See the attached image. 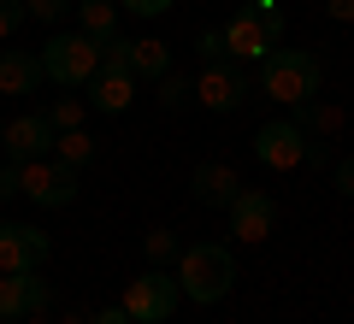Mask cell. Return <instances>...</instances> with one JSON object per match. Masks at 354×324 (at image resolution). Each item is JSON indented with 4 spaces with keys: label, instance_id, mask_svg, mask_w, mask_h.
<instances>
[{
    "label": "cell",
    "instance_id": "1",
    "mask_svg": "<svg viewBox=\"0 0 354 324\" xmlns=\"http://www.w3.org/2000/svg\"><path fill=\"white\" fill-rule=\"evenodd\" d=\"M177 283H183V301L195 307H213L236 289V254L225 242H189L183 260H177Z\"/></svg>",
    "mask_w": 354,
    "mask_h": 324
},
{
    "label": "cell",
    "instance_id": "2",
    "mask_svg": "<svg viewBox=\"0 0 354 324\" xmlns=\"http://www.w3.org/2000/svg\"><path fill=\"white\" fill-rule=\"evenodd\" d=\"M260 88L272 100H283V106H301V100H313L325 88V59L307 48H272L260 59Z\"/></svg>",
    "mask_w": 354,
    "mask_h": 324
},
{
    "label": "cell",
    "instance_id": "3",
    "mask_svg": "<svg viewBox=\"0 0 354 324\" xmlns=\"http://www.w3.org/2000/svg\"><path fill=\"white\" fill-rule=\"evenodd\" d=\"M254 160L272 171H295V165H330V142H313L295 118H272L254 130Z\"/></svg>",
    "mask_w": 354,
    "mask_h": 324
},
{
    "label": "cell",
    "instance_id": "4",
    "mask_svg": "<svg viewBox=\"0 0 354 324\" xmlns=\"http://www.w3.org/2000/svg\"><path fill=\"white\" fill-rule=\"evenodd\" d=\"M41 71L59 88H83L88 77L101 71V41H88L83 30H53L48 48H41Z\"/></svg>",
    "mask_w": 354,
    "mask_h": 324
},
{
    "label": "cell",
    "instance_id": "5",
    "mask_svg": "<svg viewBox=\"0 0 354 324\" xmlns=\"http://www.w3.org/2000/svg\"><path fill=\"white\" fill-rule=\"evenodd\" d=\"M177 295H183L177 271L148 265L142 277H130V289H124V301H118V307L130 312V324H165V318L177 312Z\"/></svg>",
    "mask_w": 354,
    "mask_h": 324
},
{
    "label": "cell",
    "instance_id": "6",
    "mask_svg": "<svg viewBox=\"0 0 354 324\" xmlns=\"http://www.w3.org/2000/svg\"><path fill=\"white\" fill-rule=\"evenodd\" d=\"M18 189H24L36 207H71L77 200V171L65 160H53V153H41V160L18 165Z\"/></svg>",
    "mask_w": 354,
    "mask_h": 324
},
{
    "label": "cell",
    "instance_id": "7",
    "mask_svg": "<svg viewBox=\"0 0 354 324\" xmlns=\"http://www.w3.org/2000/svg\"><path fill=\"white\" fill-rule=\"evenodd\" d=\"M195 100H201L207 113H236L242 100H248V71L242 59H218L195 77Z\"/></svg>",
    "mask_w": 354,
    "mask_h": 324
},
{
    "label": "cell",
    "instance_id": "8",
    "mask_svg": "<svg viewBox=\"0 0 354 324\" xmlns=\"http://www.w3.org/2000/svg\"><path fill=\"white\" fill-rule=\"evenodd\" d=\"M48 254H53L48 230H36V225H0V277H6V271H41Z\"/></svg>",
    "mask_w": 354,
    "mask_h": 324
},
{
    "label": "cell",
    "instance_id": "9",
    "mask_svg": "<svg viewBox=\"0 0 354 324\" xmlns=\"http://www.w3.org/2000/svg\"><path fill=\"white\" fill-rule=\"evenodd\" d=\"M272 225H278V200L266 195V189H242L230 200V236L236 242H266Z\"/></svg>",
    "mask_w": 354,
    "mask_h": 324
},
{
    "label": "cell",
    "instance_id": "10",
    "mask_svg": "<svg viewBox=\"0 0 354 324\" xmlns=\"http://www.w3.org/2000/svg\"><path fill=\"white\" fill-rule=\"evenodd\" d=\"M189 195L201 200V207H213V212H230V200L242 195V177L230 171L225 160H201L189 171Z\"/></svg>",
    "mask_w": 354,
    "mask_h": 324
},
{
    "label": "cell",
    "instance_id": "11",
    "mask_svg": "<svg viewBox=\"0 0 354 324\" xmlns=\"http://www.w3.org/2000/svg\"><path fill=\"white\" fill-rule=\"evenodd\" d=\"M53 136H59V130L48 124V113H24V118H12V124H6V142H0V148L12 153L18 165H24V160H41V153H53Z\"/></svg>",
    "mask_w": 354,
    "mask_h": 324
},
{
    "label": "cell",
    "instance_id": "12",
    "mask_svg": "<svg viewBox=\"0 0 354 324\" xmlns=\"http://www.w3.org/2000/svg\"><path fill=\"white\" fill-rule=\"evenodd\" d=\"M36 83H48L36 48H0V95H36Z\"/></svg>",
    "mask_w": 354,
    "mask_h": 324
},
{
    "label": "cell",
    "instance_id": "13",
    "mask_svg": "<svg viewBox=\"0 0 354 324\" xmlns=\"http://www.w3.org/2000/svg\"><path fill=\"white\" fill-rule=\"evenodd\" d=\"M130 95H136V77H130V71H95L83 83V100L95 106V113H106V118L130 113Z\"/></svg>",
    "mask_w": 354,
    "mask_h": 324
},
{
    "label": "cell",
    "instance_id": "14",
    "mask_svg": "<svg viewBox=\"0 0 354 324\" xmlns=\"http://www.w3.org/2000/svg\"><path fill=\"white\" fill-rule=\"evenodd\" d=\"M36 312V271H6L0 277V324H24Z\"/></svg>",
    "mask_w": 354,
    "mask_h": 324
},
{
    "label": "cell",
    "instance_id": "15",
    "mask_svg": "<svg viewBox=\"0 0 354 324\" xmlns=\"http://www.w3.org/2000/svg\"><path fill=\"white\" fill-rule=\"evenodd\" d=\"M225 41H230V59H266V53L278 48V41L266 36L248 12H230V18H225Z\"/></svg>",
    "mask_w": 354,
    "mask_h": 324
},
{
    "label": "cell",
    "instance_id": "16",
    "mask_svg": "<svg viewBox=\"0 0 354 324\" xmlns=\"http://www.w3.org/2000/svg\"><path fill=\"white\" fill-rule=\"evenodd\" d=\"M77 30L88 41H113L118 36V0H77Z\"/></svg>",
    "mask_w": 354,
    "mask_h": 324
},
{
    "label": "cell",
    "instance_id": "17",
    "mask_svg": "<svg viewBox=\"0 0 354 324\" xmlns=\"http://www.w3.org/2000/svg\"><path fill=\"white\" fill-rule=\"evenodd\" d=\"M295 124H301L313 142H337V136H342V106H325V100L313 95V100L295 106Z\"/></svg>",
    "mask_w": 354,
    "mask_h": 324
},
{
    "label": "cell",
    "instance_id": "18",
    "mask_svg": "<svg viewBox=\"0 0 354 324\" xmlns=\"http://www.w3.org/2000/svg\"><path fill=\"white\" fill-rule=\"evenodd\" d=\"M130 71H136L142 83H160V77L171 71V48H165L160 36H142V41H130Z\"/></svg>",
    "mask_w": 354,
    "mask_h": 324
},
{
    "label": "cell",
    "instance_id": "19",
    "mask_svg": "<svg viewBox=\"0 0 354 324\" xmlns=\"http://www.w3.org/2000/svg\"><path fill=\"white\" fill-rule=\"evenodd\" d=\"M53 160H65L71 171L95 165V136H88V130H59V136H53Z\"/></svg>",
    "mask_w": 354,
    "mask_h": 324
},
{
    "label": "cell",
    "instance_id": "20",
    "mask_svg": "<svg viewBox=\"0 0 354 324\" xmlns=\"http://www.w3.org/2000/svg\"><path fill=\"white\" fill-rule=\"evenodd\" d=\"M142 254H148V265H177V260H183V248H177V230L153 225L148 236H142Z\"/></svg>",
    "mask_w": 354,
    "mask_h": 324
},
{
    "label": "cell",
    "instance_id": "21",
    "mask_svg": "<svg viewBox=\"0 0 354 324\" xmlns=\"http://www.w3.org/2000/svg\"><path fill=\"white\" fill-rule=\"evenodd\" d=\"M153 88H160V106H165V113H183V106L195 100V77H183V71H165Z\"/></svg>",
    "mask_w": 354,
    "mask_h": 324
},
{
    "label": "cell",
    "instance_id": "22",
    "mask_svg": "<svg viewBox=\"0 0 354 324\" xmlns=\"http://www.w3.org/2000/svg\"><path fill=\"white\" fill-rule=\"evenodd\" d=\"M83 106H88L83 95H59V100L48 106V124H53V130H83Z\"/></svg>",
    "mask_w": 354,
    "mask_h": 324
},
{
    "label": "cell",
    "instance_id": "23",
    "mask_svg": "<svg viewBox=\"0 0 354 324\" xmlns=\"http://www.w3.org/2000/svg\"><path fill=\"white\" fill-rule=\"evenodd\" d=\"M242 12H248V18H254V24H260L272 41H283V6H278V0H248Z\"/></svg>",
    "mask_w": 354,
    "mask_h": 324
},
{
    "label": "cell",
    "instance_id": "24",
    "mask_svg": "<svg viewBox=\"0 0 354 324\" xmlns=\"http://www.w3.org/2000/svg\"><path fill=\"white\" fill-rule=\"evenodd\" d=\"M195 53H201V65L230 59V41H225V30H201V36H195Z\"/></svg>",
    "mask_w": 354,
    "mask_h": 324
},
{
    "label": "cell",
    "instance_id": "25",
    "mask_svg": "<svg viewBox=\"0 0 354 324\" xmlns=\"http://www.w3.org/2000/svg\"><path fill=\"white\" fill-rule=\"evenodd\" d=\"M30 18V0H0V41H12Z\"/></svg>",
    "mask_w": 354,
    "mask_h": 324
},
{
    "label": "cell",
    "instance_id": "26",
    "mask_svg": "<svg viewBox=\"0 0 354 324\" xmlns=\"http://www.w3.org/2000/svg\"><path fill=\"white\" fill-rule=\"evenodd\" d=\"M77 12V0H30V18L36 24H65Z\"/></svg>",
    "mask_w": 354,
    "mask_h": 324
},
{
    "label": "cell",
    "instance_id": "27",
    "mask_svg": "<svg viewBox=\"0 0 354 324\" xmlns=\"http://www.w3.org/2000/svg\"><path fill=\"white\" fill-rule=\"evenodd\" d=\"M101 71H130V36L101 41ZM130 77H136V71H130Z\"/></svg>",
    "mask_w": 354,
    "mask_h": 324
},
{
    "label": "cell",
    "instance_id": "28",
    "mask_svg": "<svg viewBox=\"0 0 354 324\" xmlns=\"http://www.w3.org/2000/svg\"><path fill=\"white\" fill-rule=\"evenodd\" d=\"M330 189H337L342 200H354V153H342V160H330Z\"/></svg>",
    "mask_w": 354,
    "mask_h": 324
},
{
    "label": "cell",
    "instance_id": "29",
    "mask_svg": "<svg viewBox=\"0 0 354 324\" xmlns=\"http://www.w3.org/2000/svg\"><path fill=\"white\" fill-rule=\"evenodd\" d=\"M130 18H160V12H171V0H118Z\"/></svg>",
    "mask_w": 354,
    "mask_h": 324
},
{
    "label": "cell",
    "instance_id": "30",
    "mask_svg": "<svg viewBox=\"0 0 354 324\" xmlns=\"http://www.w3.org/2000/svg\"><path fill=\"white\" fill-rule=\"evenodd\" d=\"M12 195H24V189H18V160H6L0 165V207H6Z\"/></svg>",
    "mask_w": 354,
    "mask_h": 324
},
{
    "label": "cell",
    "instance_id": "31",
    "mask_svg": "<svg viewBox=\"0 0 354 324\" xmlns=\"http://www.w3.org/2000/svg\"><path fill=\"white\" fill-rule=\"evenodd\" d=\"M325 12L337 18V24H354V0H325Z\"/></svg>",
    "mask_w": 354,
    "mask_h": 324
},
{
    "label": "cell",
    "instance_id": "32",
    "mask_svg": "<svg viewBox=\"0 0 354 324\" xmlns=\"http://www.w3.org/2000/svg\"><path fill=\"white\" fill-rule=\"evenodd\" d=\"M95 324H130V312L124 307H106V312H95Z\"/></svg>",
    "mask_w": 354,
    "mask_h": 324
},
{
    "label": "cell",
    "instance_id": "33",
    "mask_svg": "<svg viewBox=\"0 0 354 324\" xmlns=\"http://www.w3.org/2000/svg\"><path fill=\"white\" fill-rule=\"evenodd\" d=\"M65 324H95V312H88V307H71V312H65Z\"/></svg>",
    "mask_w": 354,
    "mask_h": 324
},
{
    "label": "cell",
    "instance_id": "34",
    "mask_svg": "<svg viewBox=\"0 0 354 324\" xmlns=\"http://www.w3.org/2000/svg\"><path fill=\"white\" fill-rule=\"evenodd\" d=\"M24 324H48V312H30V318H24Z\"/></svg>",
    "mask_w": 354,
    "mask_h": 324
},
{
    "label": "cell",
    "instance_id": "35",
    "mask_svg": "<svg viewBox=\"0 0 354 324\" xmlns=\"http://www.w3.org/2000/svg\"><path fill=\"white\" fill-rule=\"evenodd\" d=\"M0 142H6V124H0Z\"/></svg>",
    "mask_w": 354,
    "mask_h": 324
}]
</instances>
